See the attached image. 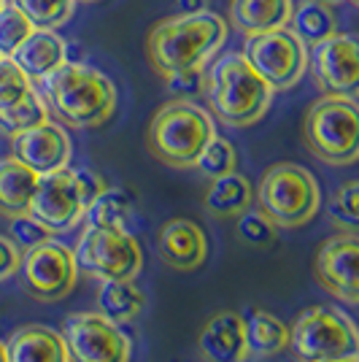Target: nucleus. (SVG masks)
<instances>
[{
	"mask_svg": "<svg viewBox=\"0 0 359 362\" xmlns=\"http://www.w3.org/2000/svg\"><path fill=\"white\" fill-rule=\"evenodd\" d=\"M38 84H41L38 95L44 98L49 117L73 130L100 127L103 122L111 119L117 108L114 81L81 62L65 60Z\"/></svg>",
	"mask_w": 359,
	"mask_h": 362,
	"instance_id": "obj_1",
	"label": "nucleus"
},
{
	"mask_svg": "<svg viewBox=\"0 0 359 362\" xmlns=\"http://www.w3.org/2000/svg\"><path fill=\"white\" fill-rule=\"evenodd\" d=\"M227 38V22L208 8L200 14L167 16L151 28L146 54L157 74L170 76L189 68H206Z\"/></svg>",
	"mask_w": 359,
	"mask_h": 362,
	"instance_id": "obj_2",
	"label": "nucleus"
},
{
	"mask_svg": "<svg viewBox=\"0 0 359 362\" xmlns=\"http://www.w3.org/2000/svg\"><path fill=\"white\" fill-rule=\"evenodd\" d=\"M211 114L227 127H249L268 114L273 103L270 84L246 62L243 54H222L206 71Z\"/></svg>",
	"mask_w": 359,
	"mask_h": 362,
	"instance_id": "obj_3",
	"label": "nucleus"
},
{
	"mask_svg": "<svg viewBox=\"0 0 359 362\" xmlns=\"http://www.w3.org/2000/svg\"><path fill=\"white\" fill-rule=\"evenodd\" d=\"M216 136L213 119L206 108L192 100H170L157 108L146 130V146L151 157L167 168H195L200 151Z\"/></svg>",
	"mask_w": 359,
	"mask_h": 362,
	"instance_id": "obj_4",
	"label": "nucleus"
},
{
	"mask_svg": "<svg viewBox=\"0 0 359 362\" xmlns=\"http://www.w3.org/2000/svg\"><path fill=\"white\" fill-rule=\"evenodd\" d=\"M254 200L259 211L281 230L308 225L322 209V189L308 168L295 163L270 165L257 184Z\"/></svg>",
	"mask_w": 359,
	"mask_h": 362,
	"instance_id": "obj_5",
	"label": "nucleus"
},
{
	"mask_svg": "<svg viewBox=\"0 0 359 362\" xmlns=\"http://www.w3.org/2000/svg\"><path fill=\"white\" fill-rule=\"evenodd\" d=\"M302 141L316 160L351 165L359 157V108L354 98L324 95L302 117Z\"/></svg>",
	"mask_w": 359,
	"mask_h": 362,
	"instance_id": "obj_6",
	"label": "nucleus"
},
{
	"mask_svg": "<svg viewBox=\"0 0 359 362\" xmlns=\"http://www.w3.org/2000/svg\"><path fill=\"white\" fill-rule=\"evenodd\" d=\"M289 349L300 362L359 360V332L338 308L311 305L289 327Z\"/></svg>",
	"mask_w": 359,
	"mask_h": 362,
	"instance_id": "obj_7",
	"label": "nucleus"
},
{
	"mask_svg": "<svg viewBox=\"0 0 359 362\" xmlns=\"http://www.w3.org/2000/svg\"><path fill=\"white\" fill-rule=\"evenodd\" d=\"M76 268L98 281L135 279L143 268V249L133 233L111 227H84L73 249Z\"/></svg>",
	"mask_w": 359,
	"mask_h": 362,
	"instance_id": "obj_8",
	"label": "nucleus"
},
{
	"mask_svg": "<svg viewBox=\"0 0 359 362\" xmlns=\"http://www.w3.org/2000/svg\"><path fill=\"white\" fill-rule=\"evenodd\" d=\"M19 284L22 289L41 303H57L68 298L76 287V268L73 249H68L65 243L46 238V241L35 243L30 249H25L19 255Z\"/></svg>",
	"mask_w": 359,
	"mask_h": 362,
	"instance_id": "obj_9",
	"label": "nucleus"
},
{
	"mask_svg": "<svg viewBox=\"0 0 359 362\" xmlns=\"http://www.w3.org/2000/svg\"><path fill=\"white\" fill-rule=\"evenodd\" d=\"M243 57L270 84V90H292L308 68V49L286 28L246 35Z\"/></svg>",
	"mask_w": 359,
	"mask_h": 362,
	"instance_id": "obj_10",
	"label": "nucleus"
},
{
	"mask_svg": "<svg viewBox=\"0 0 359 362\" xmlns=\"http://www.w3.org/2000/svg\"><path fill=\"white\" fill-rule=\"evenodd\" d=\"M60 335L71 362H130V338L98 311L71 314Z\"/></svg>",
	"mask_w": 359,
	"mask_h": 362,
	"instance_id": "obj_11",
	"label": "nucleus"
},
{
	"mask_svg": "<svg viewBox=\"0 0 359 362\" xmlns=\"http://www.w3.org/2000/svg\"><path fill=\"white\" fill-rule=\"evenodd\" d=\"M28 214L38 225H44L52 235L73 230L84 219V203L78 195L76 173L71 168H60L44 173L35 181Z\"/></svg>",
	"mask_w": 359,
	"mask_h": 362,
	"instance_id": "obj_12",
	"label": "nucleus"
},
{
	"mask_svg": "<svg viewBox=\"0 0 359 362\" xmlns=\"http://www.w3.org/2000/svg\"><path fill=\"white\" fill-rule=\"evenodd\" d=\"M359 235L338 233L319 246L314 262V276L319 287L335 300L357 305L359 303Z\"/></svg>",
	"mask_w": 359,
	"mask_h": 362,
	"instance_id": "obj_13",
	"label": "nucleus"
},
{
	"mask_svg": "<svg viewBox=\"0 0 359 362\" xmlns=\"http://www.w3.org/2000/svg\"><path fill=\"white\" fill-rule=\"evenodd\" d=\"M311 74L324 95L354 98L359 84V49L357 41L343 33H332L322 44L311 46Z\"/></svg>",
	"mask_w": 359,
	"mask_h": 362,
	"instance_id": "obj_14",
	"label": "nucleus"
},
{
	"mask_svg": "<svg viewBox=\"0 0 359 362\" xmlns=\"http://www.w3.org/2000/svg\"><path fill=\"white\" fill-rule=\"evenodd\" d=\"M71 154H73V144H71L68 133L62 130L60 122L46 119L11 138V157L35 170L38 176L68 168Z\"/></svg>",
	"mask_w": 359,
	"mask_h": 362,
	"instance_id": "obj_15",
	"label": "nucleus"
},
{
	"mask_svg": "<svg viewBox=\"0 0 359 362\" xmlns=\"http://www.w3.org/2000/svg\"><path fill=\"white\" fill-rule=\"evenodd\" d=\"M157 249H160L165 265L181 273L197 271L208 257L206 233L192 219H181V216L163 225L160 238H157Z\"/></svg>",
	"mask_w": 359,
	"mask_h": 362,
	"instance_id": "obj_16",
	"label": "nucleus"
},
{
	"mask_svg": "<svg viewBox=\"0 0 359 362\" xmlns=\"http://www.w3.org/2000/svg\"><path fill=\"white\" fill-rule=\"evenodd\" d=\"M11 60L19 65V71L28 76L33 84H38L68 60V46L54 30L33 28L30 35L14 49Z\"/></svg>",
	"mask_w": 359,
	"mask_h": 362,
	"instance_id": "obj_17",
	"label": "nucleus"
},
{
	"mask_svg": "<svg viewBox=\"0 0 359 362\" xmlns=\"http://www.w3.org/2000/svg\"><path fill=\"white\" fill-rule=\"evenodd\" d=\"M200 354L206 362H246V338H243V322L235 311H219L206 322L200 332Z\"/></svg>",
	"mask_w": 359,
	"mask_h": 362,
	"instance_id": "obj_18",
	"label": "nucleus"
},
{
	"mask_svg": "<svg viewBox=\"0 0 359 362\" xmlns=\"http://www.w3.org/2000/svg\"><path fill=\"white\" fill-rule=\"evenodd\" d=\"M8 362H71L68 349L57 330L44 325H25L11 332L6 341Z\"/></svg>",
	"mask_w": 359,
	"mask_h": 362,
	"instance_id": "obj_19",
	"label": "nucleus"
},
{
	"mask_svg": "<svg viewBox=\"0 0 359 362\" xmlns=\"http://www.w3.org/2000/svg\"><path fill=\"white\" fill-rule=\"evenodd\" d=\"M292 0H230V22L246 35L278 30L289 25Z\"/></svg>",
	"mask_w": 359,
	"mask_h": 362,
	"instance_id": "obj_20",
	"label": "nucleus"
},
{
	"mask_svg": "<svg viewBox=\"0 0 359 362\" xmlns=\"http://www.w3.org/2000/svg\"><path fill=\"white\" fill-rule=\"evenodd\" d=\"M240 322H243V338H246L249 357H273L289 346V327L268 311L249 308L240 317Z\"/></svg>",
	"mask_w": 359,
	"mask_h": 362,
	"instance_id": "obj_21",
	"label": "nucleus"
},
{
	"mask_svg": "<svg viewBox=\"0 0 359 362\" xmlns=\"http://www.w3.org/2000/svg\"><path fill=\"white\" fill-rule=\"evenodd\" d=\"M252 197L254 192H252L249 179L230 170L225 176L211 179L206 197H203V209L216 219H230V216H238L240 211L252 209Z\"/></svg>",
	"mask_w": 359,
	"mask_h": 362,
	"instance_id": "obj_22",
	"label": "nucleus"
},
{
	"mask_svg": "<svg viewBox=\"0 0 359 362\" xmlns=\"http://www.w3.org/2000/svg\"><path fill=\"white\" fill-rule=\"evenodd\" d=\"M146 295L135 287V279H108L98 289V314L111 319L114 325L133 322L143 314Z\"/></svg>",
	"mask_w": 359,
	"mask_h": 362,
	"instance_id": "obj_23",
	"label": "nucleus"
},
{
	"mask_svg": "<svg viewBox=\"0 0 359 362\" xmlns=\"http://www.w3.org/2000/svg\"><path fill=\"white\" fill-rule=\"evenodd\" d=\"M35 181H38V173L22 165L16 157L0 160V214L8 219L28 214Z\"/></svg>",
	"mask_w": 359,
	"mask_h": 362,
	"instance_id": "obj_24",
	"label": "nucleus"
},
{
	"mask_svg": "<svg viewBox=\"0 0 359 362\" xmlns=\"http://www.w3.org/2000/svg\"><path fill=\"white\" fill-rule=\"evenodd\" d=\"M87 227H111V230H124L135 235V203L130 192L105 187L100 195L84 209Z\"/></svg>",
	"mask_w": 359,
	"mask_h": 362,
	"instance_id": "obj_25",
	"label": "nucleus"
},
{
	"mask_svg": "<svg viewBox=\"0 0 359 362\" xmlns=\"http://www.w3.org/2000/svg\"><path fill=\"white\" fill-rule=\"evenodd\" d=\"M289 30L300 38V44L316 46L324 38H329L332 33H338V19L332 6L324 0H302L298 8H292L289 16Z\"/></svg>",
	"mask_w": 359,
	"mask_h": 362,
	"instance_id": "obj_26",
	"label": "nucleus"
},
{
	"mask_svg": "<svg viewBox=\"0 0 359 362\" xmlns=\"http://www.w3.org/2000/svg\"><path fill=\"white\" fill-rule=\"evenodd\" d=\"M46 119H49V111H46L44 98L38 95L35 87L30 92H25L14 103L0 106V133L8 138L19 136V133H25V130H30Z\"/></svg>",
	"mask_w": 359,
	"mask_h": 362,
	"instance_id": "obj_27",
	"label": "nucleus"
},
{
	"mask_svg": "<svg viewBox=\"0 0 359 362\" xmlns=\"http://www.w3.org/2000/svg\"><path fill=\"white\" fill-rule=\"evenodd\" d=\"M14 6L30 19L33 28L44 30L62 28L76 11V0H14Z\"/></svg>",
	"mask_w": 359,
	"mask_h": 362,
	"instance_id": "obj_28",
	"label": "nucleus"
},
{
	"mask_svg": "<svg viewBox=\"0 0 359 362\" xmlns=\"http://www.w3.org/2000/svg\"><path fill=\"white\" fill-rule=\"evenodd\" d=\"M327 216L341 233H357L359 225V181H346L327 203Z\"/></svg>",
	"mask_w": 359,
	"mask_h": 362,
	"instance_id": "obj_29",
	"label": "nucleus"
},
{
	"mask_svg": "<svg viewBox=\"0 0 359 362\" xmlns=\"http://www.w3.org/2000/svg\"><path fill=\"white\" fill-rule=\"evenodd\" d=\"M238 165V154L235 146L227 141V138L213 136L208 141V146L200 151V157L195 160V168L206 176V179H216V176H225L230 170H235Z\"/></svg>",
	"mask_w": 359,
	"mask_h": 362,
	"instance_id": "obj_30",
	"label": "nucleus"
},
{
	"mask_svg": "<svg viewBox=\"0 0 359 362\" xmlns=\"http://www.w3.org/2000/svg\"><path fill=\"white\" fill-rule=\"evenodd\" d=\"M30 19L19 11L14 3H6L0 8V57H11L16 46L30 35Z\"/></svg>",
	"mask_w": 359,
	"mask_h": 362,
	"instance_id": "obj_31",
	"label": "nucleus"
},
{
	"mask_svg": "<svg viewBox=\"0 0 359 362\" xmlns=\"http://www.w3.org/2000/svg\"><path fill=\"white\" fill-rule=\"evenodd\" d=\"M238 238L243 243H249V246H270V243L276 241V230L278 227L270 222L265 214L259 211H252V209H246V211L238 214Z\"/></svg>",
	"mask_w": 359,
	"mask_h": 362,
	"instance_id": "obj_32",
	"label": "nucleus"
},
{
	"mask_svg": "<svg viewBox=\"0 0 359 362\" xmlns=\"http://www.w3.org/2000/svg\"><path fill=\"white\" fill-rule=\"evenodd\" d=\"M30 90L33 81L19 71V65L11 57H0V106L14 103Z\"/></svg>",
	"mask_w": 359,
	"mask_h": 362,
	"instance_id": "obj_33",
	"label": "nucleus"
},
{
	"mask_svg": "<svg viewBox=\"0 0 359 362\" xmlns=\"http://www.w3.org/2000/svg\"><path fill=\"white\" fill-rule=\"evenodd\" d=\"M165 87L181 100H192L206 92V68H189V71L165 76Z\"/></svg>",
	"mask_w": 359,
	"mask_h": 362,
	"instance_id": "obj_34",
	"label": "nucleus"
},
{
	"mask_svg": "<svg viewBox=\"0 0 359 362\" xmlns=\"http://www.w3.org/2000/svg\"><path fill=\"white\" fill-rule=\"evenodd\" d=\"M52 238V233L44 225H38L30 214H22V216H11V241L19 252L30 249L35 243Z\"/></svg>",
	"mask_w": 359,
	"mask_h": 362,
	"instance_id": "obj_35",
	"label": "nucleus"
},
{
	"mask_svg": "<svg viewBox=\"0 0 359 362\" xmlns=\"http://www.w3.org/2000/svg\"><path fill=\"white\" fill-rule=\"evenodd\" d=\"M76 173V184H78V195H81V203H84V209L90 206L95 197L103 192L105 187V179L100 173H95V170H87V168H81V170H73Z\"/></svg>",
	"mask_w": 359,
	"mask_h": 362,
	"instance_id": "obj_36",
	"label": "nucleus"
},
{
	"mask_svg": "<svg viewBox=\"0 0 359 362\" xmlns=\"http://www.w3.org/2000/svg\"><path fill=\"white\" fill-rule=\"evenodd\" d=\"M19 255H22V252L14 246V241L6 238V235H0V281H6V279L16 276Z\"/></svg>",
	"mask_w": 359,
	"mask_h": 362,
	"instance_id": "obj_37",
	"label": "nucleus"
},
{
	"mask_svg": "<svg viewBox=\"0 0 359 362\" xmlns=\"http://www.w3.org/2000/svg\"><path fill=\"white\" fill-rule=\"evenodd\" d=\"M208 0H179V14H200L206 11Z\"/></svg>",
	"mask_w": 359,
	"mask_h": 362,
	"instance_id": "obj_38",
	"label": "nucleus"
},
{
	"mask_svg": "<svg viewBox=\"0 0 359 362\" xmlns=\"http://www.w3.org/2000/svg\"><path fill=\"white\" fill-rule=\"evenodd\" d=\"M0 362H8L6 360V344L3 341H0Z\"/></svg>",
	"mask_w": 359,
	"mask_h": 362,
	"instance_id": "obj_39",
	"label": "nucleus"
},
{
	"mask_svg": "<svg viewBox=\"0 0 359 362\" xmlns=\"http://www.w3.org/2000/svg\"><path fill=\"white\" fill-rule=\"evenodd\" d=\"M78 3H95V0H78Z\"/></svg>",
	"mask_w": 359,
	"mask_h": 362,
	"instance_id": "obj_40",
	"label": "nucleus"
},
{
	"mask_svg": "<svg viewBox=\"0 0 359 362\" xmlns=\"http://www.w3.org/2000/svg\"><path fill=\"white\" fill-rule=\"evenodd\" d=\"M338 362H359V360H338Z\"/></svg>",
	"mask_w": 359,
	"mask_h": 362,
	"instance_id": "obj_41",
	"label": "nucleus"
},
{
	"mask_svg": "<svg viewBox=\"0 0 359 362\" xmlns=\"http://www.w3.org/2000/svg\"><path fill=\"white\" fill-rule=\"evenodd\" d=\"M3 6H6V0H0V8H3Z\"/></svg>",
	"mask_w": 359,
	"mask_h": 362,
	"instance_id": "obj_42",
	"label": "nucleus"
},
{
	"mask_svg": "<svg viewBox=\"0 0 359 362\" xmlns=\"http://www.w3.org/2000/svg\"><path fill=\"white\" fill-rule=\"evenodd\" d=\"M324 3H329V0H324Z\"/></svg>",
	"mask_w": 359,
	"mask_h": 362,
	"instance_id": "obj_43",
	"label": "nucleus"
}]
</instances>
